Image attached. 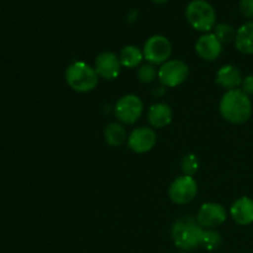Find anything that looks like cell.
<instances>
[{
	"mask_svg": "<svg viewBox=\"0 0 253 253\" xmlns=\"http://www.w3.org/2000/svg\"><path fill=\"white\" fill-rule=\"evenodd\" d=\"M219 110L222 119L227 123L241 125L246 123L252 115L251 99L241 89L229 90L222 95Z\"/></svg>",
	"mask_w": 253,
	"mask_h": 253,
	"instance_id": "cell-1",
	"label": "cell"
},
{
	"mask_svg": "<svg viewBox=\"0 0 253 253\" xmlns=\"http://www.w3.org/2000/svg\"><path fill=\"white\" fill-rule=\"evenodd\" d=\"M204 229L197 219L192 216H183L174 222L172 227V239L178 249L192 251L200 246Z\"/></svg>",
	"mask_w": 253,
	"mask_h": 253,
	"instance_id": "cell-2",
	"label": "cell"
},
{
	"mask_svg": "<svg viewBox=\"0 0 253 253\" xmlns=\"http://www.w3.org/2000/svg\"><path fill=\"white\" fill-rule=\"evenodd\" d=\"M66 82L77 93H89L98 85L99 76L94 67L85 62H74L67 68Z\"/></svg>",
	"mask_w": 253,
	"mask_h": 253,
	"instance_id": "cell-3",
	"label": "cell"
},
{
	"mask_svg": "<svg viewBox=\"0 0 253 253\" xmlns=\"http://www.w3.org/2000/svg\"><path fill=\"white\" fill-rule=\"evenodd\" d=\"M188 22L194 30L200 32H209L216 25V12L207 0H193L185 10Z\"/></svg>",
	"mask_w": 253,
	"mask_h": 253,
	"instance_id": "cell-4",
	"label": "cell"
},
{
	"mask_svg": "<svg viewBox=\"0 0 253 253\" xmlns=\"http://www.w3.org/2000/svg\"><path fill=\"white\" fill-rule=\"evenodd\" d=\"M143 58L147 63L153 66H162L167 61H169L172 54V44L167 37L162 35H153L143 46Z\"/></svg>",
	"mask_w": 253,
	"mask_h": 253,
	"instance_id": "cell-5",
	"label": "cell"
},
{
	"mask_svg": "<svg viewBox=\"0 0 253 253\" xmlns=\"http://www.w3.org/2000/svg\"><path fill=\"white\" fill-rule=\"evenodd\" d=\"M114 113L119 123L132 125L142 116L143 103L140 96L135 94H126L116 101Z\"/></svg>",
	"mask_w": 253,
	"mask_h": 253,
	"instance_id": "cell-6",
	"label": "cell"
},
{
	"mask_svg": "<svg viewBox=\"0 0 253 253\" xmlns=\"http://www.w3.org/2000/svg\"><path fill=\"white\" fill-rule=\"evenodd\" d=\"M189 67L180 59H169L158 69V79L165 88H175L187 81Z\"/></svg>",
	"mask_w": 253,
	"mask_h": 253,
	"instance_id": "cell-7",
	"label": "cell"
},
{
	"mask_svg": "<svg viewBox=\"0 0 253 253\" xmlns=\"http://www.w3.org/2000/svg\"><path fill=\"white\" fill-rule=\"evenodd\" d=\"M198 194V183L192 175L183 174L175 178L169 185L168 195L174 204L185 205L195 199Z\"/></svg>",
	"mask_w": 253,
	"mask_h": 253,
	"instance_id": "cell-8",
	"label": "cell"
},
{
	"mask_svg": "<svg viewBox=\"0 0 253 253\" xmlns=\"http://www.w3.org/2000/svg\"><path fill=\"white\" fill-rule=\"evenodd\" d=\"M157 143V135L152 127L141 126L130 132L127 137V146L132 152L142 155L152 150Z\"/></svg>",
	"mask_w": 253,
	"mask_h": 253,
	"instance_id": "cell-9",
	"label": "cell"
},
{
	"mask_svg": "<svg viewBox=\"0 0 253 253\" xmlns=\"http://www.w3.org/2000/svg\"><path fill=\"white\" fill-rule=\"evenodd\" d=\"M226 209L219 203H204L197 215V221L203 229H215L226 221Z\"/></svg>",
	"mask_w": 253,
	"mask_h": 253,
	"instance_id": "cell-10",
	"label": "cell"
},
{
	"mask_svg": "<svg viewBox=\"0 0 253 253\" xmlns=\"http://www.w3.org/2000/svg\"><path fill=\"white\" fill-rule=\"evenodd\" d=\"M121 62L118 54L114 52H101L98 54L94 63V69L98 73L99 78H103L105 81H114L118 78L121 73Z\"/></svg>",
	"mask_w": 253,
	"mask_h": 253,
	"instance_id": "cell-11",
	"label": "cell"
},
{
	"mask_svg": "<svg viewBox=\"0 0 253 253\" xmlns=\"http://www.w3.org/2000/svg\"><path fill=\"white\" fill-rule=\"evenodd\" d=\"M198 56L207 62L216 61L222 52V43L214 34H204L195 43Z\"/></svg>",
	"mask_w": 253,
	"mask_h": 253,
	"instance_id": "cell-12",
	"label": "cell"
},
{
	"mask_svg": "<svg viewBox=\"0 0 253 253\" xmlns=\"http://www.w3.org/2000/svg\"><path fill=\"white\" fill-rule=\"evenodd\" d=\"M232 220L240 226L253 224V200L249 197H241L230 208Z\"/></svg>",
	"mask_w": 253,
	"mask_h": 253,
	"instance_id": "cell-13",
	"label": "cell"
},
{
	"mask_svg": "<svg viewBox=\"0 0 253 253\" xmlns=\"http://www.w3.org/2000/svg\"><path fill=\"white\" fill-rule=\"evenodd\" d=\"M242 81V74L240 72V69L237 67L232 66V64H226V66H222L221 68L217 71L216 73V84L221 88L229 90H235L239 86H241Z\"/></svg>",
	"mask_w": 253,
	"mask_h": 253,
	"instance_id": "cell-14",
	"label": "cell"
},
{
	"mask_svg": "<svg viewBox=\"0 0 253 253\" xmlns=\"http://www.w3.org/2000/svg\"><path fill=\"white\" fill-rule=\"evenodd\" d=\"M172 109L166 103H156L148 109L147 119L153 128H163L172 123Z\"/></svg>",
	"mask_w": 253,
	"mask_h": 253,
	"instance_id": "cell-15",
	"label": "cell"
},
{
	"mask_svg": "<svg viewBox=\"0 0 253 253\" xmlns=\"http://www.w3.org/2000/svg\"><path fill=\"white\" fill-rule=\"evenodd\" d=\"M235 46L241 53L253 54V21L246 22L237 30Z\"/></svg>",
	"mask_w": 253,
	"mask_h": 253,
	"instance_id": "cell-16",
	"label": "cell"
},
{
	"mask_svg": "<svg viewBox=\"0 0 253 253\" xmlns=\"http://www.w3.org/2000/svg\"><path fill=\"white\" fill-rule=\"evenodd\" d=\"M104 137L106 143L111 147H120L127 141V132L121 123H110L104 130Z\"/></svg>",
	"mask_w": 253,
	"mask_h": 253,
	"instance_id": "cell-17",
	"label": "cell"
},
{
	"mask_svg": "<svg viewBox=\"0 0 253 253\" xmlns=\"http://www.w3.org/2000/svg\"><path fill=\"white\" fill-rule=\"evenodd\" d=\"M119 58H120L121 66L125 68H137L142 63V59H145L143 52L133 44L124 47L119 54Z\"/></svg>",
	"mask_w": 253,
	"mask_h": 253,
	"instance_id": "cell-18",
	"label": "cell"
},
{
	"mask_svg": "<svg viewBox=\"0 0 253 253\" xmlns=\"http://www.w3.org/2000/svg\"><path fill=\"white\" fill-rule=\"evenodd\" d=\"M222 244V237L221 235L214 229H208L204 230L202 236V241H200V246L203 249L208 250V251H214L217 250Z\"/></svg>",
	"mask_w": 253,
	"mask_h": 253,
	"instance_id": "cell-19",
	"label": "cell"
},
{
	"mask_svg": "<svg viewBox=\"0 0 253 253\" xmlns=\"http://www.w3.org/2000/svg\"><path fill=\"white\" fill-rule=\"evenodd\" d=\"M236 34L237 31L229 24H217L214 27V35L216 36V39L224 43H230V42L235 41L236 40Z\"/></svg>",
	"mask_w": 253,
	"mask_h": 253,
	"instance_id": "cell-20",
	"label": "cell"
},
{
	"mask_svg": "<svg viewBox=\"0 0 253 253\" xmlns=\"http://www.w3.org/2000/svg\"><path fill=\"white\" fill-rule=\"evenodd\" d=\"M158 78V71L151 63L141 64L137 69V79L143 84H150Z\"/></svg>",
	"mask_w": 253,
	"mask_h": 253,
	"instance_id": "cell-21",
	"label": "cell"
},
{
	"mask_svg": "<svg viewBox=\"0 0 253 253\" xmlns=\"http://www.w3.org/2000/svg\"><path fill=\"white\" fill-rule=\"evenodd\" d=\"M198 168H199V161H198L197 156L189 153V155H185L182 160V170L184 172V174L192 175L194 173H197Z\"/></svg>",
	"mask_w": 253,
	"mask_h": 253,
	"instance_id": "cell-22",
	"label": "cell"
},
{
	"mask_svg": "<svg viewBox=\"0 0 253 253\" xmlns=\"http://www.w3.org/2000/svg\"><path fill=\"white\" fill-rule=\"evenodd\" d=\"M240 10L245 17L252 19L253 17V0H241L240 2Z\"/></svg>",
	"mask_w": 253,
	"mask_h": 253,
	"instance_id": "cell-23",
	"label": "cell"
},
{
	"mask_svg": "<svg viewBox=\"0 0 253 253\" xmlns=\"http://www.w3.org/2000/svg\"><path fill=\"white\" fill-rule=\"evenodd\" d=\"M241 90L244 91L246 95H253V74L245 77L241 84Z\"/></svg>",
	"mask_w": 253,
	"mask_h": 253,
	"instance_id": "cell-24",
	"label": "cell"
},
{
	"mask_svg": "<svg viewBox=\"0 0 253 253\" xmlns=\"http://www.w3.org/2000/svg\"><path fill=\"white\" fill-rule=\"evenodd\" d=\"M153 2H156V4H165V2H167L168 0H152Z\"/></svg>",
	"mask_w": 253,
	"mask_h": 253,
	"instance_id": "cell-25",
	"label": "cell"
}]
</instances>
